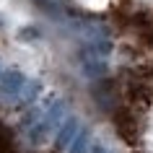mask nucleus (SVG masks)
Listing matches in <instances>:
<instances>
[{
  "mask_svg": "<svg viewBox=\"0 0 153 153\" xmlns=\"http://www.w3.org/2000/svg\"><path fill=\"white\" fill-rule=\"evenodd\" d=\"M78 3H81L83 8H88V10H106L112 0H78Z\"/></svg>",
  "mask_w": 153,
  "mask_h": 153,
  "instance_id": "1",
  "label": "nucleus"
}]
</instances>
